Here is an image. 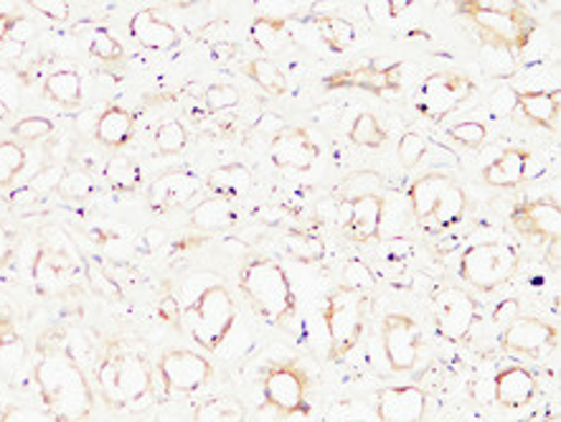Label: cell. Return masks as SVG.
<instances>
[{
    "instance_id": "cell-1",
    "label": "cell",
    "mask_w": 561,
    "mask_h": 422,
    "mask_svg": "<svg viewBox=\"0 0 561 422\" xmlns=\"http://www.w3.org/2000/svg\"><path fill=\"white\" fill-rule=\"evenodd\" d=\"M34 385L51 422H90L98 397L67 333L51 326L36 341Z\"/></svg>"
},
{
    "instance_id": "cell-2",
    "label": "cell",
    "mask_w": 561,
    "mask_h": 422,
    "mask_svg": "<svg viewBox=\"0 0 561 422\" xmlns=\"http://www.w3.org/2000/svg\"><path fill=\"white\" fill-rule=\"evenodd\" d=\"M94 385L107 410H130L146 400L153 389V372L138 352L123 341H107L100 356Z\"/></svg>"
},
{
    "instance_id": "cell-3",
    "label": "cell",
    "mask_w": 561,
    "mask_h": 422,
    "mask_svg": "<svg viewBox=\"0 0 561 422\" xmlns=\"http://www.w3.org/2000/svg\"><path fill=\"white\" fill-rule=\"evenodd\" d=\"M239 290L256 316L270 326H285L298 313L290 273L270 254H254L239 270Z\"/></svg>"
},
{
    "instance_id": "cell-4",
    "label": "cell",
    "mask_w": 561,
    "mask_h": 422,
    "mask_svg": "<svg viewBox=\"0 0 561 422\" xmlns=\"http://www.w3.org/2000/svg\"><path fill=\"white\" fill-rule=\"evenodd\" d=\"M455 11L465 15L483 42L501 52H524L539 23L518 0H462Z\"/></svg>"
},
{
    "instance_id": "cell-5",
    "label": "cell",
    "mask_w": 561,
    "mask_h": 422,
    "mask_svg": "<svg viewBox=\"0 0 561 422\" xmlns=\"http://www.w3.org/2000/svg\"><path fill=\"white\" fill-rule=\"evenodd\" d=\"M237 300L231 296L227 285H208L194 303H188L181 310V318L186 321V329L194 339V344L202 346V352L216 354L224 346V341L231 337L237 326Z\"/></svg>"
},
{
    "instance_id": "cell-6",
    "label": "cell",
    "mask_w": 561,
    "mask_h": 422,
    "mask_svg": "<svg viewBox=\"0 0 561 422\" xmlns=\"http://www.w3.org/2000/svg\"><path fill=\"white\" fill-rule=\"evenodd\" d=\"M323 323L328 333V362L341 364L356 352L366 329V296L339 285L325 296Z\"/></svg>"
},
{
    "instance_id": "cell-7",
    "label": "cell",
    "mask_w": 561,
    "mask_h": 422,
    "mask_svg": "<svg viewBox=\"0 0 561 422\" xmlns=\"http://www.w3.org/2000/svg\"><path fill=\"white\" fill-rule=\"evenodd\" d=\"M520 267V252L511 242H476L460 254L458 275L462 283L480 293H495L516 277Z\"/></svg>"
},
{
    "instance_id": "cell-8",
    "label": "cell",
    "mask_w": 561,
    "mask_h": 422,
    "mask_svg": "<svg viewBox=\"0 0 561 422\" xmlns=\"http://www.w3.org/2000/svg\"><path fill=\"white\" fill-rule=\"evenodd\" d=\"M79 275H84V262L69 240L56 244L44 240L31 262V281L42 298H61L77 290Z\"/></svg>"
},
{
    "instance_id": "cell-9",
    "label": "cell",
    "mask_w": 561,
    "mask_h": 422,
    "mask_svg": "<svg viewBox=\"0 0 561 422\" xmlns=\"http://www.w3.org/2000/svg\"><path fill=\"white\" fill-rule=\"evenodd\" d=\"M262 397L283 418L308 415L310 377L298 362H275L262 372Z\"/></svg>"
},
{
    "instance_id": "cell-10",
    "label": "cell",
    "mask_w": 561,
    "mask_h": 422,
    "mask_svg": "<svg viewBox=\"0 0 561 422\" xmlns=\"http://www.w3.org/2000/svg\"><path fill=\"white\" fill-rule=\"evenodd\" d=\"M156 374L165 395H194L214 379V364L194 349H168L160 354Z\"/></svg>"
},
{
    "instance_id": "cell-11",
    "label": "cell",
    "mask_w": 561,
    "mask_h": 422,
    "mask_svg": "<svg viewBox=\"0 0 561 422\" xmlns=\"http://www.w3.org/2000/svg\"><path fill=\"white\" fill-rule=\"evenodd\" d=\"M476 92L478 87L468 75L450 69L432 71L420 87V113L439 123L455 110H460Z\"/></svg>"
},
{
    "instance_id": "cell-12",
    "label": "cell",
    "mask_w": 561,
    "mask_h": 422,
    "mask_svg": "<svg viewBox=\"0 0 561 422\" xmlns=\"http://www.w3.org/2000/svg\"><path fill=\"white\" fill-rule=\"evenodd\" d=\"M432 316L439 337L462 344L470 339L472 326L478 321V300L458 285H443L432 293Z\"/></svg>"
},
{
    "instance_id": "cell-13",
    "label": "cell",
    "mask_w": 561,
    "mask_h": 422,
    "mask_svg": "<svg viewBox=\"0 0 561 422\" xmlns=\"http://www.w3.org/2000/svg\"><path fill=\"white\" fill-rule=\"evenodd\" d=\"M381 346L391 372H412L422 354V326L407 313H387L381 321Z\"/></svg>"
},
{
    "instance_id": "cell-14",
    "label": "cell",
    "mask_w": 561,
    "mask_h": 422,
    "mask_svg": "<svg viewBox=\"0 0 561 422\" xmlns=\"http://www.w3.org/2000/svg\"><path fill=\"white\" fill-rule=\"evenodd\" d=\"M404 64L402 61H394V64H381V61H364V64H356V67L351 69H341L331 75L323 82L325 90H343V87H351V90H366L371 94H391L397 92L399 87H402V75Z\"/></svg>"
},
{
    "instance_id": "cell-15",
    "label": "cell",
    "mask_w": 561,
    "mask_h": 422,
    "mask_svg": "<svg viewBox=\"0 0 561 422\" xmlns=\"http://www.w3.org/2000/svg\"><path fill=\"white\" fill-rule=\"evenodd\" d=\"M511 225L524 240L531 242H557L561 237V206L551 198H534L518 202L508 214Z\"/></svg>"
},
{
    "instance_id": "cell-16",
    "label": "cell",
    "mask_w": 561,
    "mask_h": 422,
    "mask_svg": "<svg viewBox=\"0 0 561 422\" xmlns=\"http://www.w3.org/2000/svg\"><path fill=\"white\" fill-rule=\"evenodd\" d=\"M559 344V326L543 321L539 316L520 313L516 321L503 329L501 346L511 354L541 356Z\"/></svg>"
},
{
    "instance_id": "cell-17",
    "label": "cell",
    "mask_w": 561,
    "mask_h": 422,
    "mask_svg": "<svg viewBox=\"0 0 561 422\" xmlns=\"http://www.w3.org/2000/svg\"><path fill=\"white\" fill-rule=\"evenodd\" d=\"M383 212H387V202L381 194H364L354 196L341 204V232L356 244H368L379 240Z\"/></svg>"
},
{
    "instance_id": "cell-18",
    "label": "cell",
    "mask_w": 561,
    "mask_h": 422,
    "mask_svg": "<svg viewBox=\"0 0 561 422\" xmlns=\"http://www.w3.org/2000/svg\"><path fill=\"white\" fill-rule=\"evenodd\" d=\"M430 410V395L420 385L381 387L376 392L379 422H422Z\"/></svg>"
},
{
    "instance_id": "cell-19",
    "label": "cell",
    "mask_w": 561,
    "mask_h": 422,
    "mask_svg": "<svg viewBox=\"0 0 561 422\" xmlns=\"http://www.w3.org/2000/svg\"><path fill=\"white\" fill-rule=\"evenodd\" d=\"M320 158V146L300 125H287L270 142V161L285 171H310Z\"/></svg>"
},
{
    "instance_id": "cell-20",
    "label": "cell",
    "mask_w": 561,
    "mask_h": 422,
    "mask_svg": "<svg viewBox=\"0 0 561 422\" xmlns=\"http://www.w3.org/2000/svg\"><path fill=\"white\" fill-rule=\"evenodd\" d=\"M202 191V179L186 169L163 171L148 186V206L156 214H168L173 209L186 206L191 198L198 196Z\"/></svg>"
},
{
    "instance_id": "cell-21",
    "label": "cell",
    "mask_w": 561,
    "mask_h": 422,
    "mask_svg": "<svg viewBox=\"0 0 561 422\" xmlns=\"http://www.w3.org/2000/svg\"><path fill=\"white\" fill-rule=\"evenodd\" d=\"M130 38L148 52H171L181 44V31L165 19L160 8H142L127 23Z\"/></svg>"
},
{
    "instance_id": "cell-22",
    "label": "cell",
    "mask_w": 561,
    "mask_h": 422,
    "mask_svg": "<svg viewBox=\"0 0 561 422\" xmlns=\"http://www.w3.org/2000/svg\"><path fill=\"white\" fill-rule=\"evenodd\" d=\"M536 374L524 364H506L495 372L493 379V397L495 404L503 410H520L534 402L536 397Z\"/></svg>"
},
{
    "instance_id": "cell-23",
    "label": "cell",
    "mask_w": 561,
    "mask_h": 422,
    "mask_svg": "<svg viewBox=\"0 0 561 422\" xmlns=\"http://www.w3.org/2000/svg\"><path fill=\"white\" fill-rule=\"evenodd\" d=\"M516 107L528 123L549 133H559L561 117V92L559 90H528L516 94Z\"/></svg>"
},
{
    "instance_id": "cell-24",
    "label": "cell",
    "mask_w": 561,
    "mask_h": 422,
    "mask_svg": "<svg viewBox=\"0 0 561 422\" xmlns=\"http://www.w3.org/2000/svg\"><path fill=\"white\" fill-rule=\"evenodd\" d=\"M135 115L123 105H107L94 123V140L107 150H123L133 140Z\"/></svg>"
},
{
    "instance_id": "cell-25",
    "label": "cell",
    "mask_w": 561,
    "mask_h": 422,
    "mask_svg": "<svg viewBox=\"0 0 561 422\" xmlns=\"http://www.w3.org/2000/svg\"><path fill=\"white\" fill-rule=\"evenodd\" d=\"M531 166V150L508 148L483 169V181L493 189H516Z\"/></svg>"
},
{
    "instance_id": "cell-26",
    "label": "cell",
    "mask_w": 561,
    "mask_h": 422,
    "mask_svg": "<svg viewBox=\"0 0 561 422\" xmlns=\"http://www.w3.org/2000/svg\"><path fill=\"white\" fill-rule=\"evenodd\" d=\"M453 183L455 179L447 176V173L432 171V173H424V176H420L412 186H409L407 191L409 206H412V214L414 219L420 221V227L430 219V214L435 212L437 202L443 198V194L453 186Z\"/></svg>"
},
{
    "instance_id": "cell-27",
    "label": "cell",
    "mask_w": 561,
    "mask_h": 422,
    "mask_svg": "<svg viewBox=\"0 0 561 422\" xmlns=\"http://www.w3.org/2000/svg\"><path fill=\"white\" fill-rule=\"evenodd\" d=\"M254 173L244 163H224L206 176V186L214 196L227 198V202H239L252 191Z\"/></svg>"
},
{
    "instance_id": "cell-28",
    "label": "cell",
    "mask_w": 561,
    "mask_h": 422,
    "mask_svg": "<svg viewBox=\"0 0 561 422\" xmlns=\"http://www.w3.org/2000/svg\"><path fill=\"white\" fill-rule=\"evenodd\" d=\"M191 227L202 229V232H224L239 225V212L234 209V202H227L221 196H208L188 212Z\"/></svg>"
},
{
    "instance_id": "cell-29",
    "label": "cell",
    "mask_w": 561,
    "mask_h": 422,
    "mask_svg": "<svg viewBox=\"0 0 561 422\" xmlns=\"http://www.w3.org/2000/svg\"><path fill=\"white\" fill-rule=\"evenodd\" d=\"M465 212H468V194H465V189L455 181L453 186L445 191L443 198H439L435 212L430 214V219L424 221L422 229L430 235H443L447 229L460 225L465 219Z\"/></svg>"
},
{
    "instance_id": "cell-30",
    "label": "cell",
    "mask_w": 561,
    "mask_h": 422,
    "mask_svg": "<svg viewBox=\"0 0 561 422\" xmlns=\"http://www.w3.org/2000/svg\"><path fill=\"white\" fill-rule=\"evenodd\" d=\"M44 98L59 107H77L84 98V82L77 69H56L44 79Z\"/></svg>"
},
{
    "instance_id": "cell-31",
    "label": "cell",
    "mask_w": 561,
    "mask_h": 422,
    "mask_svg": "<svg viewBox=\"0 0 561 422\" xmlns=\"http://www.w3.org/2000/svg\"><path fill=\"white\" fill-rule=\"evenodd\" d=\"M194 422H247V408L231 395H211L196 402Z\"/></svg>"
},
{
    "instance_id": "cell-32",
    "label": "cell",
    "mask_w": 561,
    "mask_h": 422,
    "mask_svg": "<svg viewBox=\"0 0 561 422\" xmlns=\"http://www.w3.org/2000/svg\"><path fill=\"white\" fill-rule=\"evenodd\" d=\"M250 36L256 49H260L264 57H272V54H279L287 44V19H279V15H256L252 21Z\"/></svg>"
},
{
    "instance_id": "cell-33",
    "label": "cell",
    "mask_w": 561,
    "mask_h": 422,
    "mask_svg": "<svg viewBox=\"0 0 561 422\" xmlns=\"http://www.w3.org/2000/svg\"><path fill=\"white\" fill-rule=\"evenodd\" d=\"M242 75L260 87L270 98H285L287 94V77L275 61L267 57H256L242 64Z\"/></svg>"
},
{
    "instance_id": "cell-34",
    "label": "cell",
    "mask_w": 561,
    "mask_h": 422,
    "mask_svg": "<svg viewBox=\"0 0 561 422\" xmlns=\"http://www.w3.org/2000/svg\"><path fill=\"white\" fill-rule=\"evenodd\" d=\"M283 250L287 258L302 262V265H316L325 258V242L306 229H287L283 235Z\"/></svg>"
},
{
    "instance_id": "cell-35",
    "label": "cell",
    "mask_w": 561,
    "mask_h": 422,
    "mask_svg": "<svg viewBox=\"0 0 561 422\" xmlns=\"http://www.w3.org/2000/svg\"><path fill=\"white\" fill-rule=\"evenodd\" d=\"M104 181L115 191H119V194H133V191L142 186V169L133 158L115 153L104 163Z\"/></svg>"
},
{
    "instance_id": "cell-36",
    "label": "cell",
    "mask_w": 561,
    "mask_h": 422,
    "mask_svg": "<svg viewBox=\"0 0 561 422\" xmlns=\"http://www.w3.org/2000/svg\"><path fill=\"white\" fill-rule=\"evenodd\" d=\"M316 26L323 44L331 52H346L356 42V26L348 19H343V15H318Z\"/></svg>"
},
{
    "instance_id": "cell-37",
    "label": "cell",
    "mask_w": 561,
    "mask_h": 422,
    "mask_svg": "<svg viewBox=\"0 0 561 422\" xmlns=\"http://www.w3.org/2000/svg\"><path fill=\"white\" fill-rule=\"evenodd\" d=\"M348 140L358 148L379 150L387 146L389 130H383L379 117H376L374 113H358L354 125H351V130H348Z\"/></svg>"
},
{
    "instance_id": "cell-38",
    "label": "cell",
    "mask_w": 561,
    "mask_h": 422,
    "mask_svg": "<svg viewBox=\"0 0 561 422\" xmlns=\"http://www.w3.org/2000/svg\"><path fill=\"white\" fill-rule=\"evenodd\" d=\"M26 169V148L15 140H0V189L13 186Z\"/></svg>"
},
{
    "instance_id": "cell-39",
    "label": "cell",
    "mask_w": 561,
    "mask_h": 422,
    "mask_svg": "<svg viewBox=\"0 0 561 422\" xmlns=\"http://www.w3.org/2000/svg\"><path fill=\"white\" fill-rule=\"evenodd\" d=\"M84 281L92 285V290L98 293V296H102L104 300L110 303H117L123 300V288H119V283L112 277L107 270L102 267L100 260L94 258H87L84 262Z\"/></svg>"
},
{
    "instance_id": "cell-40",
    "label": "cell",
    "mask_w": 561,
    "mask_h": 422,
    "mask_svg": "<svg viewBox=\"0 0 561 422\" xmlns=\"http://www.w3.org/2000/svg\"><path fill=\"white\" fill-rule=\"evenodd\" d=\"M87 52H90L92 59L102 64H117L125 59V46L110 28H94L90 44H87Z\"/></svg>"
},
{
    "instance_id": "cell-41",
    "label": "cell",
    "mask_w": 561,
    "mask_h": 422,
    "mask_svg": "<svg viewBox=\"0 0 561 422\" xmlns=\"http://www.w3.org/2000/svg\"><path fill=\"white\" fill-rule=\"evenodd\" d=\"M153 140L163 156H179L188 146V130L181 121H165L156 127Z\"/></svg>"
},
{
    "instance_id": "cell-42",
    "label": "cell",
    "mask_w": 561,
    "mask_h": 422,
    "mask_svg": "<svg viewBox=\"0 0 561 422\" xmlns=\"http://www.w3.org/2000/svg\"><path fill=\"white\" fill-rule=\"evenodd\" d=\"M54 133V121L44 115H28L21 117L11 125V135L15 142H38L46 140Z\"/></svg>"
},
{
    "instance_id": "cell-43",
    "label": "cell",
    "mask_w": 561,
    "mask_h": 422,
    "mask_svg": "<svg viewBox=\"0 0 561 422\" xmlns=\"http://www.w3.org/2000/svg\"><path fill=\"white\" fill-rule=\"evenodd\" d=\"M239 102H242V92L229 82L208 84L204 92V105L208 113H227V110H234Z\"/></svg>"
},
{
    "instance_id": "cell-44",
    "label": "cell",
    "mask_w": 561,
    "mask_h": 422,
    "mask_svg": "<svg viewBox=\"0 0 561 422\" xmlns=\"http://www.w3.org/2000/svg\"><path fill=\"white\" fill-rule=\"evenodd\" d=\"M488 135H491V130H488V125L480 121H462L458 125L447 127V138L468 150H478L488 140Z\"/></svg>"
},
{
    "instance_id": "cell-45",
    "label": "cell",
    "mask_w": 561,
    "mask_h": 422,
    "mask_svg": "<svg viewBox=\"0 0 561 422\" xmlns=\"http://www.w3.org/2000/svg\"><path fill=\"white\" fill-rule=\"evenodd\" d=\"M397 156H399V163H402V169L407 171H412L414 166H420L422 158L427 156V140H424V135H420L416 130H407L402 138H399Z\"/></svg>"
},
{
    "instance_id": "cell-46",
    "label": "cell",
    "mask_w": 561,
    "mask_h": 422,
    "mask_svg": "<svg viewBox=\"0 0 561 422\" xmlns=\"http://www.w3.org/2000/svg\"><path fill=\"white\" fill-rule=\"evenodd\" d=\"M56 191H59V194L67 196V198H84L94 191V181L87 171L69 169V171H64V176L59 181V189H56Z\"/></svg>"
},
{
    "instance_id": "cell-47",
    "label": "cell",
    "mask_w": 561,
    "mask_h": 422,
    "mask_svg": "<svg viewBox=\"0 0 561 422\" xmlns=\"http://www.w3.org/2000/svg\"><path fill=\"white\" fill-rule=\"evenodd\" d=\"M343 285H348V288H354L366 296V290L374 288L371 270H368L360 260H351L348 265L343 267Z\"/></svg>"
},
{
    "instance_id": "cell-48",
    "label": "cell",
    "mask_w": 561,
    "mask_h": 422,
    "mask_svg": "<svg viewBox=\"0 0 561 422\" xmlns=\"http://www.w3.org/2000/svg\"><path fill=\"white\" fill-rule=\"evenodd\" d=\"M26 5L31 11L42 13L44 19H49L54 23L69 21V13H71V3H67V0H31Z\"/></svg>"
},
{
    "instance_id": "cell-49",
    "label": "cell",
    "mask_w": 561,
    "mask_h": 422,
    "mask_svg": "<svg viewBox=\"0 0 561 422\" xmlns=\"http://www.w3.org/2000/svg\"><path fill=\"white\" fill-rule=\"evenodd\" d=\"M518 316H520V303H518V298H506V300H501L499 306L493 308V313H491L493 323H495V326H501V329H506V326L516 321Z\"/></svg>"
},
{
    "instance_id": "cell-50",
    "label": "cell",
    "mask_w": 561,
    "mask_h": 422,
    "mask_svg": "<svg viewBox=\"0 0 561 422\" xmlns=\"http://www.w3.org/2000/svg\"><path fill=\"white\" fill-rule=\"evenodd\" d=\"M15 254V235L0 221V270L8 267L13 262Z\"/></svg>"
},
{
    "instance_id": "cell-51",
    "label": "cell",
    "mask_w": 561,
    "mask_h": 422,
    "mask_svg": "<svg viewBox=\"0 0 561 422\" xmlns=\"http://www.w3.org/2000/svg\"><path fill=\"white\" fill-rule=\"evenodd\" d=\"M19 341H21V331L15 329L13 318L8 316V313H3V310H0V349H8V346L19 344Z\"/></svg>"
},
{
    "instance_id": "cell-52",
    "label": "cell",
    "mask_w": 561,
    "mask_h": 422,
    "mask_svg": "<svg viewBox=\"0 0 561 422\" xmlns=\"http://www.w3.org/2000/svg\"><path fill=\"white\" fill-rule=\"evenodd\" d=\"M181 310H183L181 303L175 300V296H171V293L160 298V303H158V316L163 318L165 323H179L181 321Z\"/></svg>"
},
{
    "instance_id": "cell-53",
    "label": "cell",
    "mask_w": 561,
    "mask_h": 422,
    "mask_svg": "<svg viewBox=\"0 0 561 422\" xmlns=\"http://www.w3.org/2000/svg\"><path fill=\"white\" fill-rule=\"evenodd\" d=\"M285 121L279 115H275V113H264L260 121L254 123V130L256 133H267V135H272V138H277L279 133L285 130Z\"/></svg>"
},
{
    "instance_id": "cell-54",
    "label": "cell",
    "mask_w": 561,
    "mask_h": 422,
    "mask_svg": "<svg viewBox=\"0 0 561 422\" xmlns=\"http://www.w3.org/2000/svg\"><path fill=\"white\" fill-rule=\"evenodd\" d=\"M21 23V15L19 13H5L3 8H0V46H3L8 38H11L13 28Z\"/></svg>"
},
{
    "instance_id": "cell-55",
    "label": "cell",
    "mask_w": 561,
    "mask_h": 422,
    "mask_svg": "<svg viewBox=\"0 0 561 422\" xmlns=\"http://www.w3.org/2000/svg\"><path fill=\"white\" fill-rule=\"evenodd\" d=\"M142 240H146L148 250H158V247L165 242V232H163V229H158V227H148L146 232H142Z\"/></svg>"
},
{
    "instance_id": "cell-56",
    "label": "cell",
    "mask_w": 561,
    "mask_h": 422,
    "mask_svg": "<svg viewBox=\"0 0 561 422\" xmlns=\"http://www.w3.org/2000/svg\"><path fill=\"white\" fill-rule=\"evenodd\" d=\"M561 262V240L549 242V252H547V265H551L554 270H559Z\"/></svg>"
},
{
    "instance_id": "cell-57",
    "label": "cell",
    "mask_w": 561,
    "mask_h": 422,
    "mask_svg": "<svg viewBox=\"0 0 561 422\" xmlns=\"http://www.w3.org/2000/svg\"><path fill=\"white\" fill-rule=\"evenodd\" d=\"M0 422H19L15 420V408L8 402H0Z\"/></svg>"
},
{
    "instance_id": "cell-58",
    "label": "cell",
    "mask_w": 561,
    "mask_h": 422,
    "mask_svg": "<svg viewBox=\"0 0 561 422\" xmlns=\"http://www.w3.org/2000/svg\"><path fill=\"white\" fill-rule=\"evenodd\" d=\"M11 117V107H8V102L3 100V94H0V123L8 121Z\"/></svg>"
},
{
    "instance_id": "cell-59",
    "label": "cell",
    "mask_w": 561,
    "mask_h": 422,
    "mask_svg": "<svg viewBox=\"0 0 561 422\" xmlns=\"http://www.w3.org/2000/svg\"><path fill=\"white\" fill-rule=\"evenodd\" d=\"M409 5H412V3H409V0H407V3H389L387 8H389V11H391V15H394V19H397V15L402 13V11H407Z\"/></svg>"
},
{
    "instance_id": "cell-60",
    "label": "cell",
    "mask_w": 561,
    "mask_h": 422,
    "mask_svg": "<svg viewBox=\"0 0 561 422\" xmlns=\"http://www.w3.org/2000/svg\"><path fill=\"white\" fill-rule=\"evenodd\" d=\"M346 422H364V420H346Z\"/></svg>"
}]
</instances>
